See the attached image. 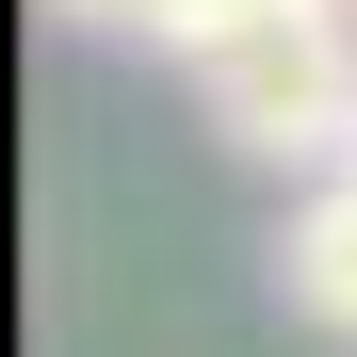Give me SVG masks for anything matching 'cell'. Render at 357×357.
I'll return each instance as SVG.
<instances>
[{"mask_svg": "<svg viewBox=\"0 0 357 357\" xmlns=\"http://www.w3.org/2000/svg\"><path fill=\"white\" fill-rule=\"evenodd\" d=\"M195 98L244 162H341L357 146V0H292V17L195 49Z\"/></svg>", "mask_w": 357, "mask_h": 357, "instance_id": "obj_1", "label": "cell"}, {"mask_svg": "<svg viewBox=\"0 0 357 357\" xmlns=\"http://www.w3.org/2000/svg\"><path fill=\"white\" fill-rule=\"evenodd\" d=\"M276 292L309 309L325 341H357V162H325V195L292 211V244H276Z\"/></svg>", "mask_w": 357, "mask_h": 357, "instance_id": "obj_2", "label": "cell"}, {"mask_svg": "<svg viewBox=\"0 0 357 357\" xmlns=\"http://www.w3.org/2000/svg\"><path fill=\"white\" fill-rule=\"evenodd\" d=\"M49 17H82V33H178V0H49Z\"/></svg>", "mask_w": 357, "mask_h": 357, "instance_id": "obj_3", "label": "cell"}]
</instances>
